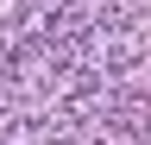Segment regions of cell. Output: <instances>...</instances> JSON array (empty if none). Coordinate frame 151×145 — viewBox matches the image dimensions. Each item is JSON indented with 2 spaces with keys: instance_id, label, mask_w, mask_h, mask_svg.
<instances>
[]
</instances>
